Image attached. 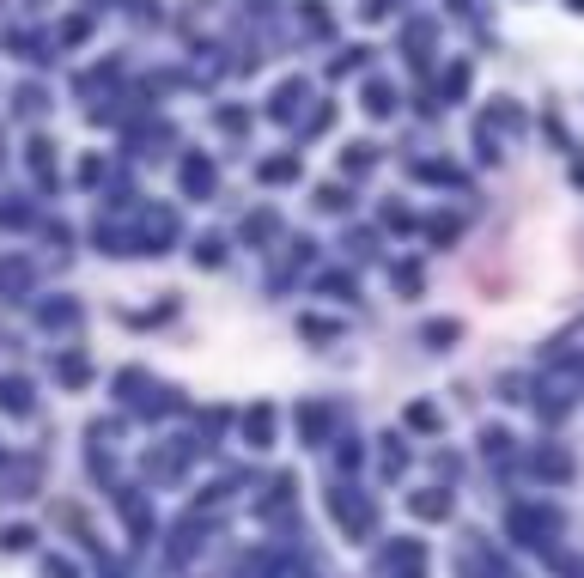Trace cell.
Instances as JSON below:
<instances>
[{"instance_id":"1","label":"cell","mask_w":584,"mask_h":578,"mask_svg":"<svg viewBox=\"0 0 584 578\" xmlns=\"http://www.w3.org/2000/svg\"><path fill=\"white\" fill-rule=\"evenodd\" d=\"M511 530H518V542H530V548H548L554 530H560V518H554V512H530V505H518V512H511Z\"/></svg>"},{"instance_id":"2","label":"cell","mask_w":584,"mask_h":578,"mask_svg":"<svg viewBox=\"0 0 584 578\" xmlns=\"http://www.w3.org/2000/svg\"><path fill=\"white\" fill-rule=\"evenodd\" d=\"M536 469H542L548 481H566V475H572V457H566V451H536Z\"/></svg>"},{"instance_id":"3","label":"cell","mask_w":584,"mask_h":578,"mask_svg":"<svg viewBox=\"0 0 584 578\" xmlns=\"http://www.w3.org/2000/svg\"><path fill=\"white\" fill-rule=\"evenodd\" d=\"M414 512H420V518H445V512H451V493H420Z\"/></svg>"},{"instance_id":"4","label":"cell","mask_w":584,"mask_h":578,"mask_svg":"<svg viewBox=\"0 0 584 578\" xmlns=\"http://www.w3.org/2000/svg\"><path fill=\"white\" fill-rule=\"evenodd\" d=\"M365 110H372V116L396 110V92H390V86H372V92H365Z\"/></svg>"},{"instance_id":"5","label":"cell","mask_w":584,"mask_h":578,"mask_svg":"<svg viewBox=\"0 0 584 578\" xmlns=\"http://www.w3.org/2000/svg\"><path fill=\"white\" fill-rule=\"evenodd\" d=\"M183 183H189V189H207V183H213V171H207L201 159H189V165H183Z\"/></svg>"},{"instance_id":"6","label":"cell","mask_w":584,"mask_h":578,"mask_svg":"<svg viewBox=\"0 0 584 578\" xmlns=\"http://www.w3.org/2000/svg\"><path fill=\"white\" fill-rule=\"evenodd\" d=\"M572 7H578V13H584V0H572Z\"/></svg>"}]
</instances>
